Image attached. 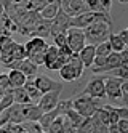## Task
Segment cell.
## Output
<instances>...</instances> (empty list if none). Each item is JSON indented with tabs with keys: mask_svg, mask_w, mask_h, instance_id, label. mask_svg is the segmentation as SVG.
<instances>
[{
	"mask_svg": "<svg viewBox=\"0 0 128 133\" xmlns=\"http://www.w3.org/2000/svg\"><path fill=\"white\" fill-rule=\"evenodd\" d=\"M78 59L83 64V68H91L93 59H95V46L93 45H85L80 50V53H77Z\"/></svg>",
	"mask_w": 128,
	"mask_h": 133,
	"instance_id": "20",
	"label": "cell"
},
{
	"mask_svg": "<svg viewBox=\"0 0 128 133\" xmlns=\"http://www.w3.org/2000/svg\"><path fill=\"white\" fill-rule=\"evenodd\" d=\"M69 64L72 66V69H74V72H75V77L78 79V77H82V74H83V64L80 63V59H78V56L77 55H72L71 58H69Z\"/></svg>",
	"mask_w": 128,
	"mask_h": 133,
	"instance_id": "28",
	"label": "cell"
},
{
	"mask_svg": "<svg viewBox=\"0 0 128 133\" xmlns=\"http://www.w3.org/2000/svg\"><path fill=\"white\" fill-rule=\"evenodd\" d=\"M83 95H86V96H90V98H93V99H98V101L103 99V98L106 96L103 77H95V79H91L90 82H88V85H86Z\"/></svg>",
	"mask_w": 128,
	"mask_h": 133,
	"instance_id": "8",
	"label": "cell"
},
{
	"mask_svg": "<svg viewBox=\"0 0 128 133\" xmlns=\"http://www.w3.org/2000/svg\"><path fill=\"white\" fill-rule=\"evenodd\" d=\"M112 77H117L120 80H128V64H122L119 69L112 71Z\"/></svg>",
	"mask_w": 128,
	"mask_h": 133,
	"instance_id": "30",
	"label": "cell"
},
{
	"mask_svg": "<svg viewBox=\"0 0 128 133\" xmlns=\"http://www.w3.org/2000/svg\"><path fill=\"white\" fill-rule=\"evenodd\" d=\"M45 133H46V131H45Z\"/></svg>",
	"mask_w": 128,
	"mask_h": 133,
	"instance_id": "39",
	"label": "cell"
},
{
	"mask_svg": "<svg viewBox=\"0 0 128 133\" xmlns=\"http://www.w3.org/2000/svg\"><path fill=\"white\" fill-rule=\"evenodd\" d=\"M117 35H119V39L126 45L128 43V29H123L122 32H119V34H117Z\"/></svg>",
	"mask_w": 128,
	"mask_h": 133,
	"instance_id": "34",
	"label": "cell"
},
{
	"mask_svg": "<svg viewBox=\"0 0 128 133\" xmlns=\"http://www.w3.org/2000/svg\"><path fill=\"white\" fill-rule=\"evenodd\" d=\"M107 112H109V125H117V122L120 120L119 114H117V108L114 106H106Z\"/></svg>",
	"mask_w": 128,
	"mask_h": 133,
	"instance_id": "31",
	"label": "cell"
},
{
	"mask_svg": "<svg viewBox=\"0 0 128 133\" xmlns=\"http://www.w3.org/2000/svg\"><path fill=\"white\" fill-rule=\"evenodd\" d=\"M0 133H8V131H6L5 128H0Z\"/></svg>",
	"mask_w": 128,
	"mask_h": 133,
	"instance_id": "37",
	"label": "cell"
},
{
	"mask_svg": "<svg viewBox=\"0 0 128 133\" xmlns=\"http://www.w3.org/2000/svg\"><path fill=\"white\" fill-rule=\"evenodd\" d=\"M24 53H26V58H31V56L40 53V51H45L48 43L43 40V39H37V37H32L29 42H26L24 45Z\"/></svg>",
	"mask_w": 128,
	"mask_h": 133,
	"instance_id": "14",
	"label": "cell"
},
{
	"mask_svg": "<svg viewBox=\"0 0 128 133\" xmlns=\"http://www.w3.org/2000/svg\"><path fill=\"white\" fill-rule=\"evenodd\" d=\"M59 75H61V79L64 80V82H74L77 77H75V72H74V69H72V66L71 64H64L63 68L59 69Z\"/></svg>",
	"mask_w": 128,
	"mask_h": 133,
	"instance_id": "27",
	"label": "cell"
},
{
	"mask_svg": "<svg viewBox=\"0 0 128 133\" xmlns=\"http://www.w3.org/2000/svg\"><path fill=\"white\" fill-rule=\"evenodd\" d=\"M66 42H67V48L72 51V55L80 53V50L86 45L83 31L82 29H75V27H69L66 31Z\"/></svg>",
	"mask_w": 128,
	"mask_h": 133,
	"instance_id": "4",
	"label": "cell"
},
{
	"mask_svg": "<svg viewBox=\"0 0 128 133\" xmlns=\"http://www.w3.org/2000/svg\"><path fill=\"white\" fill-rule=\"evenodd\" d=\"M107 133H119V131H117L115 125H109V127H107Z\"/></svg>",
	"mask_w": 128,
	"mask_h": 133,
	"instance_id": "35",
	"label": "cell"
},
{
	"mask_svg": "<svg viewBox=\"0 0 128 133\" xmlns=\"http://www.w3.org/2000/svg\"><path fill=\"white\" fill-rule=\"evenodd\" d=\"M5 15V10H3V5H2V2H0V18H2Z\"/></svg>",
	"mask_w": 128,
	"mask_h": 133,
	"instance_id": "36",
	"label": "cell"
},
{
	"mask_svg": "<svg viewBox=\"0 0 128 133\" xmlns=\"http://www.w3.org/2000/svg\"><path fill=\"white\" fill-rule=\"evenodd\" d=\"M64 128H66V116H58L46 128V133H63Z\"/></svg>",
	"mask_w": 128,
	"mask_h": 133,
	"instance_id": "25",
	"label": "cell"
},
{
	"mask_svg": "<svg viewBox=\"0 0 128 133\" xmlns=\"http://www.w3.org/2000/svg\"><path fill=\"white\" fill-rule=\"evenodd\" d=\"M6 77H8V85H10V88H11V90L23 88L24 85H26V82H27V77L23 72H19L18 69H11L6 74Z\"/></svg>",
	"mask_w": 128,
	"mask_h": 133,
	"instance_id": "17",
	"label": "cell"
},
{
	"mask_svg": "<svg viewBox=\"0 0 128 133\" xmlns=\"http://www.w3.org/2000/svg\"><path fill=\"white\" fill-rule=\"evenodd\" d=\"M3 93H5V91H2V90H0V99H2V96H3Z\"/></svg>",
	"mask_w": 128,
	"mask_h": 133,
	"instance_id": "38",
	"label": "cell"
},
{
	"mask_svg": "<svg viewBox=\"0 0 128 133\" xmlns=\"http://www.w3.org/2000/svg\"><path fill=\"white\" fill-rule=\"evenodd\" d=\"M115 127L119 133H128V120H119Z\"/></svg>",
	"mask_w": 128,
	"mask_h": 133,
	"instance_id": "32",
	"label": "cell"
},
{
	"mask_svg": "<svg viewBox=\"0 0 128 133\" xmlns=\"http://www.w3.org/2000/svg\"><path fill=\"white\" fill-rule=\"evenodd\" d=\"M107 42H109V45H111V50H112V53H122L123 50H126V45L119 39V35L117 34H111L109 35V39H107Z\"/></svg>",
	"mask_w": 128,
	"mask_h": 133,
	"instance_id": "26",
	"label": "cell"
},
{
	"mask_svg": "<svg viewBox=\"0 0 128 133\" xmlns=\"http://www.w3.org/2000/svg\"><path fill=\"white\" fill-rule=\"evenodd\" d=\"M32 82H34V85L37 87V90L40 91L42 95L50 93V91H55V90H63V83L55 82L53 79H50L45 74H38Z\"/></svg>",
	"mask_w": 128,
	"mask_h": 133,
	"instance_id": "6",
	"label": "cell"
},
{
	"mask_svg": "<svg viewBox=\"0 0 128 133\" xmlns=\"http://www.w3.org/2000/svg\"><path fill=\"white\" fill-rule=\"evenodd\" d=\"M86 3V10L93 11V13H101L111 18V6H112V0H85Z\"/></svg>",
	"mask_w": 128,
	"mask_h": 133,
	"instance_id": "12",
	"label": "cell"
},
{
	"mask_svg": "<svg viewBox=\"0 0 128 133\" xmlns=\"http://www.w3.org/2000/svg\"><path fill=\"white\" fill-rule=\"evenodd\" d=\"M111 34H112V24L106 23V21L95 23L91 26H88L86 29H83L85 40L88 42L86 45H93V46L99 45L103 42H107Z\"/></svg>",
	"mask_w": 128,
	"mask_h": 133,
	"instance_id": "1",
	"label": "cell"
},
{
	"mask_svg": "<svg viewBox=\"0 0 128 133\" xmlns=\"http://www.w3.org/2000/svg\"><path fill=\"white\" fill-rule=\"evenodd\" d=\"M61 11V5H59V0H53V2H48L46 6H43L40 11H38V16L40 19L51 23L55 18L58 16V13Z\"/></svg>",
	"mask_w": 128,
	"mask_h": 133,
	"instance_id": "16",
	"label": "cell"
},
{
	"mask_svg": "<svg viewBox=\"0 0 128 133\" xmlns=\"http://www.w3.org/2000/svg\"><path fill=\"white\" fill-rule=\"evenodd\" d=\"M24 91H26V95L29 96V99H31V103L34 104V103H38V99L42 98V93L37 90V87L34 85V82L32 80H27L26 82V85H24Z\"/></svg>",
	"mask_w": 128,
	"mask_h": 133,
	"instance_id": "22",
	"label": "cell"
},
{
	"mask_svg": "<svg viewBox=\"0 0 128 133\" xmlns=\"http://www.w3.org/2000/svg\"><path fill=\"white\" fill-rule=\"evenodd\" d=\"M29 35L45 40L46 37H50V23H48V21H43V19H38V21L35 23V26L31 29Z\"/></svg>",
	"mask_w": 128,
	"mask_h": 133,
	"instance_id": "18",
	"label": "cell"
},
{
	"mask_svg": "<svg viewBox=\"0 0 128 133\" xmlns=\"http://www.w3.org/2000/svg\"><path fill=\"white\" fill-rule=\"evenodd\" d=\"M11 96H13V104H19V106H26V104H32L29 96L26 95L24 88H15L11 90Z\"/></svg>",
	"mask_w": 128,
	"mask_h": 133,
	"instance_id": "24",
	"label": "cell"
},
{
	"mask_svg": "<svg viewBox=\"0 0 128 133\" xmlns=\"http://www.w3.org/2000/svg\"><path fill=\"white\" fill-rule=\"evenodd\" d=\"M99 21H106V23H111V18L101 15V13H93V11H85L82 15H78L75 18H71L69 19V27H75V29H86L88 26H91L95 23H99Z\"/></svg>",
	"mask_w": 128,
	"mask_h": 133,
	"instance_id": "3",
	"label": "cell"
},
{
	"mask_svg": "<svg viewBox=\"0 0 128 133\" xmlns=\"http://www.w3.org/2000/svg\"><path fill=\"white\" fill-rule=\"evenodd\" d=\"M23 59H26L24 46L21 43H18V42L15 43V46L6 55H0V61H2V64H5V66L11 64V63H19V61H23Z\"/></svg>",
	"mask_w": 128,
	"mask_h": 133,
	"instance_id": "10",
	"label": "cell"
},
{
	"mask_svg": "<svg viewBox=\"0 0 128 133\" xmlns=\"http://www.w3.org/2000/svg\"><path fill=\"white\" fill-rule=\"evenodd\" d=\"M21 125L26 130V133H45L38 122H24V123H21Z\"/></svg>",
	"mask_w": 128,
	"mask_h": 133,
	"instance_id": "29",
	"label": "cell"
},
{
	"mask_svg": "<svg viewBox=\"0 0 128 133\" xmlns=\"http://www.w3.org/2000/svg\"><path fill=\"white\" fill-rule=\"evenodd\" d=\"M99 108H101V101L93 99L90 96H86V95H82V96L72 99V109L78 114V116H82L83 119L93 117V114Z\"/></svg>",
	"mask_w": 128,
	"mask_h": 133,
	"instance_id": "2",
	"label": "cell"
},
{
	"mask_svg": "<svg viewBox=\"0 0 128 133\" xmlns=\"http://www.w3.org/2000/svg\"><path fill=\"white\" fill-rule=\"evenodd\" d=\"M112 53L109 42H103L99 45L95 46V59H93V68H101L104 61L107 59V56Z\"/></svg>",
	"mask_w": 128,
	"mask_h": 133,
	"instance_id": "15",
	"label": "cell"
},
{
	"mask_svg": "<svg viewBox=\"0 0 128 133\" xmlns=\"http://www.w3.org/2000/svg\"><path fill=\"white\" fill-rule=\"evenodd\" d=\"M103 82H104V90H106V96L109 98L111 101H117L120 99V88H122V83L125 80H120L117 77H103Z\"/></svg>",
	"mask_w": 128,
	"mask_h": 133,
	"instance_id": "7",
	"label": "cell"
},
{
	"mask_svg": "<svg viewBox=\"0 0 128 133\" xmlns=\"http://www.w3.org/2000/svg\"><path fill=\"white\" fill-rule=\"evenodd\" d=\"M122 66V58H120V53H111L107 56V59L104 61V64L101 68H91L93 74H103V72H112L115 69H119Z\"/></svg>",
	"mask_w": 128,
	"mask_h": 133,
	"instance_id": "11",
	"label": "cell"
},
{
	"mask_svg": "<svg viewBox=\"0 0 128 133\" xmlns=\"http://www.w3.org/2000/svg\"><path fill=\"white\" fill-rule=\"evenodd\" d=\"M117 114H119L120 120H128V106H120V108H117Z\"/></svg>",
	"mask_w": 128,
	"mask_h": 133,
	"instance_id": "33",
	"label": "cell"
},
{
	"mask_svg": "<svg viewBox=\"0 0 128 133\" xmlns=\"http://www.w3.org/2000/svg\"><path fill=\"white\" fill-rule=\"evenodd\" d=\"M69 29V18L59 11L58 16L50 23V37H55L58 34H66V31Z\"/></svg>",
	"mask_w": 128,
	"mask_h": 133,
	"instance_id": "13",
	"label": "cell"
},
{
	"mask_svg": "<svg viewBox=\"0 0 128 133\" xmlns=\"http://www.w3.org/2000/svg\"><path fill=\"white\" fill-rule=\"evenodd\" d=\"M59 5H61V11L69 18V19L88 11L85 0H61Z\"/></svg>",
	"mask_w": 128,
	"mask_h": 133,
	"instance_id": "5",
	"label": "cell"
},
{
	"mask_svg": "<svg viewBox=\"0 0 128 133\" xmlns=\"http://www.w3.org/2000/svg\"><path fill=\"white\" fill-rule=\"evenodd\" d=\"M16 69H18L19 72H23L26 77L29 79V77H32V75L37 74V69H38V68H37L34 63H31L29 59H23V61H19V63H18Z\"/></svg>",
	"mask_w": 128,
	"mask_h": 133,
	"instance_id": "21",
	"label": "cell"
},
{
	"mask_svg": "<svg viewBox=\"0 0 128 133\" xmlns=\"http://www.w3.org/2000/svg\"><path fill=\"white\" fill-rule=\"evenodd\" d=\"M59 95H61V90H55V91H50V93L42 95V98L38 99L37 106L42 109L43 114L53 111L58 106V103H59Z\"/></svg>",
	"mask_w": 128,
	"mask_h": 133,
	"instance_id": "9",
	"label": "cell"
},
{
	"mask_svg": "<svg viewBox=\"0 0 128 133\" xmlns=\"http://www.w3.org/2000/svg\"><path fill=\"white\" fill-rule=\"evenodd\" d=\"M42 116H43V112L37 104H26V106H23V117L26 122H38Z\"/></svg>",
	"mask_w": 128,
	"mask_h": 133,
	"instance_id": "19",
	"label": "cell"
},
{
	"mask_svg": "<svg viewBox=\"0 0 128 133\" xmlns=\"http://www.w3.org/2000/svg\"><path fill=\"white\" fill-rule=\"evenodd\" d=\"M58 55H59V50H58L55 45H48L46 46V50H45V59H43V66H45L46 69L51 68V64L56 61Z\"/></svg>",
	"mask_w": 128,
	"mask_h": 133,
	"instance_id": "23",
	"label": "cell"
}]
</instances>
